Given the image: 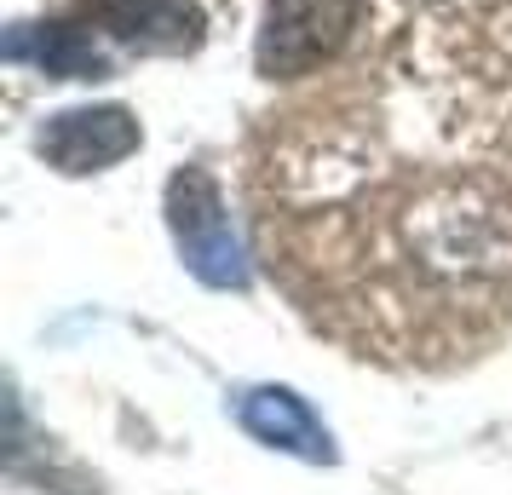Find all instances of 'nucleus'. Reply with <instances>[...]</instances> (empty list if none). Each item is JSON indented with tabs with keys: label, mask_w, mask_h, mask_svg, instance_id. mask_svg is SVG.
<instances>
[{
	"label": "nucleus",
	"mask_w": 512,
	"mask_h": 495,
	"mask_svg": "<svg viewBox=\"0 0 512 495\" xmlns=\"http://www.w3.org/2000/svg\"><path fill=\"white\" fill-rule=\"evenodd\" d=\"M357 0H271L265 18V41H259V64L265 75H305L317 70L328 52L346 41Z\"/></svg>",
	"instance_id": "nucleus-1"
},
{
	"label": "nucleus",
	"mask_w": 512,
	"mask_h": 495,
	"mask_svg": "<svg viewBox=\"0 0 512 495\" xmlns=\"http://www.w3.org/2000/svg\"><path fill=\"white\" fill-rule=\"evenodd\" d=\"M242 421L254 426L265 444H288V449H305V455H328V438L311 426V415H305L288 392H254L248 409H242Z\"/></svg>",
	"instance_id": "nucleus-2"
}]
</instances>
